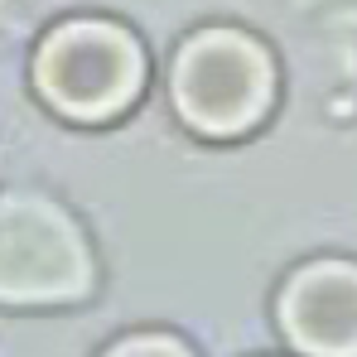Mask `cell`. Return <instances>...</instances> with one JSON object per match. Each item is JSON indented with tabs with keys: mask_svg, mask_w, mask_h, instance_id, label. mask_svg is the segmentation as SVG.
<instances>
[{
	"mask_svg": "<svg viewBox=\"0 0 357 357\" xmlns=\"http://www.w3.org/2000/svg\"><path fill=\"white\" fill-rule=\"evenodd\" d=\"M145 63L135 39L116 24H63L39 49V87L63 116L107 121L140 92Z\"/></svg>",
	"mask_w": 357,
	"mask_h": 357,
	"instance_id": "obj_1",
	"label": "cell"
},
{
	"mask_svg": "<svg viewBox=\"0 0 357 357\" xmlns=\"http://www.w3.org/2000/svg\"><path fill=\"white\" fill-rule=\"evenodd\" d=\"M174 102L188 126L208 135H237L256 126L271 102V63L232 29H213L183 44L174 68Z\"/></svg>",
	"mask_w": 357,
	"mask_h": 357,
	"instance_id": "obj_2",
	"label": "cell"
},
{
	"mask_svg": "<svg viewBox=\"0 0 357 357\" xmlns=\"http://www.w3.org/2000/svg\"><path fill=\"white\" fill-rule=\"evenodd\" d=\"M87 280H92L87 246L54 203H39V198L0 203V299L5 304L77 299Z\"/></svg>",
	"mask_w": 357,
	"mask_h": 357,
	"instance_id": "obj_3",
	"label": "cell"
},
{
	"mask_svg": "<svg viewBox=\"0 0 357 357\" xmlns=\"http://www.w3.org/2000/svg\"><path fill=\"white\" fill-rule=\"evenodd\" d=\"M285 333L304 357H357V266L319 261L280 299Z\"/></svg>",
	"mask_w": 357,
	"mask_h": 357,
	"instance_id": "obj_4",
	"label": "cell"
},
{
	"mask_svg": "<svg viewBox=\"0 0 357 357\" xmlns=\"http://www.w3.org/2000/svg\"><path fill=\"white\" fill-rule=\"evenodd\" d=\"M112 357H188L178 343L169 338H130V343H121Z\"/></svg>",
	"mask_w": 357,
	"mask_h": 357,
	"instance_id": "obj_5",
	"label": "cell"
}]
</instances>
